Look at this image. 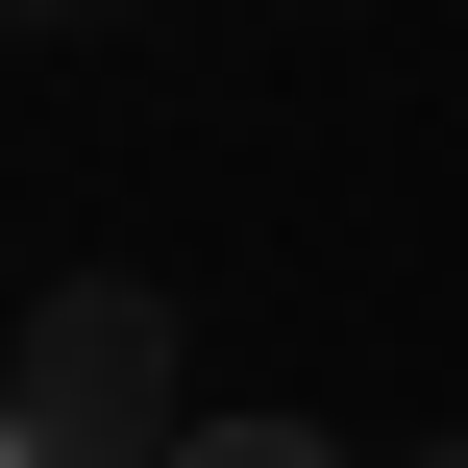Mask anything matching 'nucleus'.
Listing matches in <instances>:
<instances>
[{
  "instance_id": "nucleus-1",
  "label": "nucleus",
  "mask_w": 468,
  "mask_h": 468,
  "mask_svg": "<svg viewBox=\"0 0 468 468\" xmlns=\"http://www.w3.org/2000/svg\"><path fill=\"white\" fill-rule=\"evenodd\" d=\"M173 296L148 271H49L0 346V468H173Z\"/></svg>"
},
{
  "instance_id": "nucleus-2",
  "label": "nucleus",
  "mask_w": 468,
  "mask_h": 468,
  "mask_svg": "<svg viewBox=\"0 0 468 468\" xmlns=\"http://www.w3.org/2000/svg\"><path fill=\"white\" fill-rule=\"evenodd\" d=\"M173 468H346V444H321V420H197Z\"/></svg>"
},
{
  "instance_id": "nucleus-3",
  "label": "nucleus",
  "mask_w": 468,
  "mask_h": 468,
  "mask_svg": "<svg viewBox=\"0 0 468 468\" xmlns=\"http://www.w3.org/2000/svg\"><path fill=\"white\" fill-rule=\"evenodd\" d=\"M25 25H99V0H25Z\"/></svg>"
},
{
  "instance_id": "nucleus-4",
  "label": "nucleus",
  "mask_w": 468,
  "mask_h": 468,
  "mask_svg": "<svg viewBox=\"0 0 468 468\" xmlns=\"http://www.w3.org/2000/svg\"><path fill=\"white\" fill-rule=\"evenodd\" d=\"M420 468H468V444H420Z\"/></svg>"
}]
</instances>
